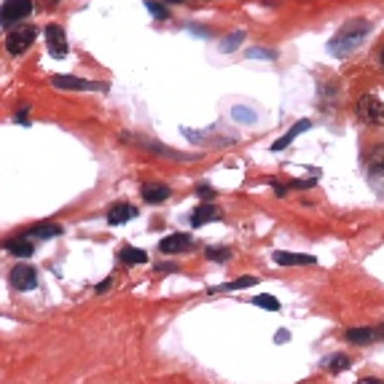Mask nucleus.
<instances>
[{"instance_id":"1","label":"nucleus","mask_w":384,"mask_h":384,"mask_svg":"<svg viewBox=\"0 0 384 384\" xmlns=\"http://www.w3.org/2000/svg\"><path fill=\"white\" fill-rule=\"evenodd\" d=\"M369 30H371V25L366 22V19H352V22H347V25L336 32V38L328 41V51L336 54V57H347V54H352L355 48L366 41Z\"/></svg>"},{"instance_id":"2","label":"nucleus","mask_w":384,"mask_h":384,"mask_svg":"<svg viewBox=\"0 0 384 384\" xmlns=\"http://www.w3.org/2000/svg\"><path fill=\"white\" fill-rule=\"evenodd\" d=\"M35 35H38V27H30V25H25V27H14V30L6 35V51H8L11 57L25 54V51L35 44Z\"/></svg>"},{"instance_id":"3","label":"nucleus","mask_w":384,"mask_h":384,"mask_svg":"<svg viewBox=\"0 0 384 384\" xmlns=\"http://www.w3.org/2000/svg\"><path fill=\"white\" fill-rule=\"evenodd\" d=\"M357 116H360V121L371 124V126H384L382 100H376L373 94H363V97L357 100Z\"/></svg>"},{"instance_id":"4","label":"nucleus","mask_w":384,"mask_h":384,"mask_svg":"<svg viewBox=\"0 0 384 384\" xmlns=\"http://www.w3.org/2000/svg\"><path fill=\"white\" fill-rule=\"evenodd\" d=\"M32 14V3L30 0H6L3 8H0V25L3 27H14L22 19H27Z\"/></svg>"},{"instance_id":"5","label":"nucleus","mask_w":384,"mask_h":384,"mask_svg":"<svg viewBox=\"0 0 384 384\" xmlns=\"http://www.w3.org/2000/svg\"><path fill=\"white\" fill-rule=\"evenodd\" d=\"M11 288L19 293H27L38 288V269H32L27 263H16L11 269Z\"/></svg>"},{"instance_id":"6","label":"nucleus","mask_w":384,"mask_h":384,"mask_svg":"<svg viewBox=\"0 0 384 384\" xmlns=\"http://www.w3.org/2000/svg\"><path fill=\"white\" fill-rule=\"evenodd\" d=\"M44 38H46V46H48V54L51 57H67V38H65V30H62L60 25H48L46 30H44Z\"/></svg>"},{"instance_id":"7","label":"nucleus","mask_w":384,"mask_h":384,"mask_svg":"<svg viewBox=\"0 0 384 384\" xmlns=\"http://www.w3.org/2000/svg\"><path fill=\"white\" fill-rule=\"evenodd\" d=\"M51 86L67 89V92H94V89H102L100 84L86 81V78H76V76H54L51 78Z\"/></svg>"},{"instance_id":"8","label":"nucleus","mask_w":384,"mask_h":384,"mask_svg":"<svg viewBox=\"0 0 384 384\" xmlns=\"http://www.w3.org/2000/svg\"><path fill=\"white\" fill-rule=\"evenodd\" d=\"M188 247H194V239H191V234H169L164 237L161 242H159V250L164 253V256H178V253H185Z\"/></svg>"},{"instance_id":"9","label":"nucleus","mask_w":384,"mask_h":384,"mask_svg":"<svg viewBox=\"0 0 384 384\" xmlns=\"http://www.w3.org/2000/svg\"><path fill=\"white\" fill-rule=\"evenodd\" d=\"M272 261L277 266H315L317 258L315 256H304V253H288V250H274Z\"/></svg>"},{"instance_id":"10","label":"nucleus","mask_w":384,"mask_h":384,"mask_svg":"<svg viewBox=\"0 0 384 384\" xmlns=\"http://www.w3.org/2000/svg\"><path fill=\"white\" fill-rule=\"evenodd\" d=\"M366 164H369V172L373 178H384V143L373 145L366 156Z\"/></svg>"},{"instance_id":"11","label":"nucleus","mask_w":384,"mask_h":384,"mask_svg":"<svg viewBox=\"0 0 384 384\" xmlns=\"http://www.w3.org/2000/svg\"><path fill=\"white\" fill-rule=\"evenodd\" d=\"M135 216H138V210L132 204H113L108 210V223L110 226H121V223L132 220Z\"/></svg>"},{"instance_id":"12","label":"nucleus","mask_w":384,"mask_h":384,"mask_svg":"<svg viewBox=\"0 0 384 384\" xmlns=\"http://www.w3.org/2000/svg\"><path fill=\"white\" fill-rule=\"evenodd\" d=\"M218 218H220V210H218L216 204H199V207L194 210V216H191V226L199 229L207 220H218Z\"/></svg>"},{"instance_id":"13","label":"nucleus","mask_w":384,"mask_h":384,"mask_svg":"<svg viewBox=\"0 0 384 384\" xmlns=\"http://www.w3.org/2000/svg\"><path fill=\"white\" fill-rule=\"evenodd\" d=\"M307 129H312V121H298V124H296V126H291V129H288V132H285L282 138L277 140L274 145H272V151H285V148L291 145L293 140L298 138L301 132H307Z\"/></svg>"},{"instance_id":"14","label":"nucleus","mask_w":384,"mask_h":384,"mask_svg":"<svg viewBox=\"0 0 384 384\" xmlns=\"http://www.w3.org/2000/svg\"><path fill=\"white\" fill-rule=\"evenodd\" d=\"M6 253H11L16 258H30L32 253H35V245H32V239H27V237H19V239L6 242Z\"/></svg>"},{"instance_id":"15","label":"nucleus","mask_w":384,"mask_h":384,"mask_svg":"<svg viewBox=\"0 0 384 384\" xmlns=\"http://www.w3.org/2000/svg\"><path fill=\"white\" fill-rule=\"evenodd\" d=\"M172 194L169 191V185H161V183H148L143 185V199L148 201V204H159V201H164Z\"/></svg>"},{"instance_id":"16","label":"nucleus","mask_w":384,"mask_h":384,"mask_svg":"<svg viewBox=\"0 0 384 384\" xmlns=\"http://www.w3.org/2000/svg\"><path fill=\"white\" fill-rule=\"evenodd\" d=\"M121 261L126 266H140V263H148V253L145 250H140V247H132V245H124L121 247Z\"/></svg>"},{"instance_id":"17","label":"nucleus","mask_w":384,"mask_h":384,"mask_svg":"<svg viewBox=\"0 0 384 384\" xmlns=\"http://www.w3.org/2000/svg\"><path fill=\"white\" fill-rule=\"evenodd\" d=\"M62 234V226L57 223H41V226H32L25 237L27 239H51V237H60Z\"/></svg>"},{"instance_id":"18","label":"nucleus","mask_w":384,"mask_h":384,"mask_svg":"<svg viewBox=\"0 0 384 384\" xmlns=\"http://www.w3.org/2000/svg\"><path fill=\"white\" fill-rule=\"evenodd\" d=\"M347 341H352V344H371V341H376L379 333L373 331V328H350L347 333H344Z\"/></svg>"},{"instance_id":"19","label":"nucleus","mask_w":384,"mask_h":384,"mask_svg":"<svg viewBox=\"0 0 384 384\" xmlns=\"http://www.w3.org/2000/svg\"><path fill=\"white\" fill-rule=\"evenodd\" d=\"M253 285H258V277H239V279H234V282H229V285H223V288H216V291H210V293L242 291V288H253Z\"/></svg>"},{"instance_id":"20","label":"nucleus","mask_w":384,"mask_h":384,"mask_svg":"<svg viewBox=\"0 0 384 384\" xmlns=\"http://www.w3.org/2000/svg\"><path fill=\"white\" fill-rule=\"evenodd\" d=\"M204 256H207V261H216V263H226L231 261V247H207L204 250Z\"/></svg>"},{"instance_id":"21","label":"nucleus","mask_w":384,"mask_h":384,"mask_svg":"<svg viewBox=\"0 0 384 384\" xmlns=\"http://www.w3.org/2000/svg\"><path fill=\"white\" fill-rule=\"evenodd\" d=\"M253 304H256V307H261V309H266V312H279V301H277L274 296H269V293L256 296V298H253Z\"/></svg>"},{"instance_id":"22","label":"nucleus","mask_w":384,"mask_h":384,"mask_svg":"<svg viewBox=\"0 0 384 384\" xmlns=\"http://www.w3.org/2000/svg\"><path fill=\"white\" fill-rule=\"evenodd\" d=\"M231 119L239 124H253L256 121V113L250 108H242V105H237V108H231Z\"/></svg>"},{"instance_id":"23","label":"nucleus","mask_w":384,"mask_h":384,"mask_svg":"<svg viewBox=\"0 0 384 384\" xmlns=\"http://www.w3.org/2000/svg\"><path fill=\"white\" fill-rule=\"evenodd\" d=\"M347 369H350V357L347 355H331V360H328V371L331 373H338V371Z\"/></svg>"},{"instance_id":"24","label":"nucleus","mask_w":384,"mask_h":384,"mask_svg":"<svg viewBox=\"0 0 384 384\" xmlns=\"http://www.w3.org/2000/svg\"><path fill=\"white\" fill-rule=\"evenodd\" d=\"M242 41H245V32H234V35H229V38L220 41V51H234Z\"/></svg>"},{"instance_id":"25","label":"nucleus","mask_w":384,"mask_h":384,"mask_svg":"<svg viewBox=\"0 0 384 384\" xmlns=\"http://www.w3.org/2000/svg\"><path fill=\"white\" fill-rule=\"evenodd\" d=\"M145 8H148V11H151L156 19H167V16H169L167 8H164L161 3H156V0H145Z\"/></svg>"},{"instance_id":"26","label":"nucleus","mask_w":384,"mask_h":384,"mask_svg":"<svg viewBox=\"0 0 384 384\" xmlns=\"http://www.w3.org/2000/svg\"><path fill=\"white\" fill-rule=\"evenodd\" d=\"M250 57H258V60H274V51H266V48H250Z\"/></svg>"},{"instance_id":"27","label":"nucleus","mask_w":384,"mask_h":384,"mask_svg":"<svg viewBox=\"0 0 384 384\" xmlns=\"http://www.w3.org/2000/svg\"><path fill=\"white\" fill-rule=\"evenodd\" d=\"M293 188H312V185H317V180H293Z\"/></svg>"},{"instance_id":"28","label":"nucleus","mask_w":384,"mask_h":384,"mask_svg":"<svg viewBox=\"0 0 384 384\" xmlns=\"http://www.w3.org/2000/svg\"><path fill=\"white\" fill-rule=\"evenodd\" d=\"M213 194H216L213 188H207V185H199V197H204V199H207V197H213Z\"/></svg>"},{"instance_id":"29","label":"nucleus","mask_w":384,"mask_h":384,"mask_svg":"<svg viewBox=\"0 0 384 384\" xmlns=\"http://www.w3.org/2000/svg\"><path fill=\"white\" fill-rule=\"evenodd\" d=\"M110 288V279H105V282H100V285H97V293H105Z\"/></svg>"},{"instance_id":"30","label":"nucleus","mask_w":384,"mask_h":384,"mask_svg":"<svg viewBox=\"0 0 384 384\" xmlns=\"http://www.w3.org/2000/svg\"><path fill=\"white\" fill-rule=\"evenodd\" d=\"M272 185H274L277 197H285V185H282V183H272Z\"/></svg>"},{"instance_id":"31","label":"nucleus","mask_w":384,"mask_h":384,"mask_svg":"<svg viewBox=\"0 0 384 384\" xmlns=\"http://www.w3.org/2000/svg\"><path fill=\"white\" fill-rule=\"evenodd\" d=\"M277 341H279V344L288 341V331H279V333H277Z\"/></svg>"},{"instance_id":"32","label":"nucleus","mask_w":384,"mask_h":384,"mask_svg":"<svg viewBox=\"0 0 384 384\" xmlns=\"http://www.w3.org/2000/svg\"><path fill=\"white\" fill-rule=\"evenodd\" d=\"M360 384H384V382H379V379H373V376H369V379H360Z\"/></svg>"},{"instance_id":"33","label":"nucleus","mask_w":384,"mask_h":384,"mask_svg":"<svg viewBox=\"0 0 384 384\" xmlns=\"http://www.w3.org/2000/svg\"><path fill=\"white\" fill-rule=\"evenodd\" d=\"M376 333H379V338H384V325L379 328V331H376Z\"/></svg>"},{"instance_id":"34","label":"nucleus","mask_w":384,"mask_h":384,"mask_svg":"<svg viewBox=\"0 0 384 384\" xmlns=\"http://www.w3.org/2000/svg\"><path fill=\"white\" fill-rule=\"evenodd\" d=\"M379 60H382V67H384V48L379 51Z\"/></svg>"},{"instance_id":"35","label":"nucleus","mask_w":384,"mask_h":384,"mask_svg":"<svg viewBox=\"0 0 384 384\" xmlns=\"http://www.w3.org/2000/svg\"><path fill=\"white\" fill-rule=\"evenodd\" d=\"M172 3H180V0H172Z\"/></svg>"}]
</instances>
